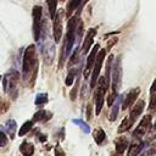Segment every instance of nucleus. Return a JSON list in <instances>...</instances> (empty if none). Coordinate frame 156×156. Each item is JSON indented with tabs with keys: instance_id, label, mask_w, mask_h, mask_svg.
Listing matches in <instances>:
<instances>
[{
	"instance_id": "f257e3e1",
	"label": "nucleus",
	"mask_w": 156,
	"mask_h": 156,
	"mask_svg": "<svg viewBox=\"0 0 156 156\" xmlns=\"http://www.w3.org/2000/svg\"><path fill=\"white\" fill-rule=\"evenodd\" d=\"M37 71H38V61H37V52H35V46L32 44L27 46L23 54V63H22V72H23V78L24 80L30 77L32 73V84L34 83V79L37 77Z\"/></svg>"
},
{
	"instance_id": "f03ea898",
	"label": "nucleus",
	"mask_w": 156,
	"mask_h": 156,
	"mask_svg": "<svg viewBox=\"0 0 156 156\" xmlns=\"http://www.w3.org/2000/svg\"><path fill=\"white\" fill-rule=\"evenodd\" d=\"M77 22H78V17L73 16L68 20V23H67V34H66V39H65L63 48H62L66 57L71 55L73 43L76 41V32H77V27H78Z\"/></svg>"
},
{
	"instance_id": "7ed1b4c3",
	"label": "nucleus",
	"mask_w": 156,
	"mask_h": 156,
	"mask_svg": "<svg viewBox=\"0 0 156 156\" xmlns=\"http://www.w3.org/2000/svg\"><path fill=\"white\" fill-rule=\"evenodd\" d=\"M32 15H33V35H34L35 41H39L40 35H41V28H43V21H41L43 9H41V6L35 5L33 7Z\"/></svg>"
},
{
	"instance_id": "20e7f679",
	"label": "nucleus",
	"mask_w": 156,
	"mask_h": 156,
	"mask_svg": "<svg viewBox=\"0 0 156 156\" xmlns=\"http://www.w3.org/2000/svg\"><path fill=\"white\" fill-rule=\"evenodd\" d=\"M40 48H41V54L44 57V61L46 65H51L55 57V46L50 40L41 39L40 41Z\"/></svg>"
},
{
	"instance_id": "39448f33",
	"label": "nucleus",
	"mask_w": 156,
	"mask_h": 156,
	"mask_svg": "<svg viewBox=\"0 0 156 156\" xmlns=\"http://www.w3.org/2000/svg\"><path fill=\"white\" fill-rule=\"evenodd\" d=\"M122 83V66H121V57H117L112 66V91L117 93Z\"/></svg>"
},
{
	"instance_id": "423d86ee",
	"label": "nucleus",
	"mask_w": 156,
	"mask_h": 156,
	"mask_svg": "<svg viewBox=\"0 0 156 156\" xmlns=\"http://www.w3.org/2000/svg\"><path fill=\"white\" fill-rule=\"evenodd\" d=\"M105 55H106V50H105V49H101V50L99 51V54H98L96 61H95V63H94V69H93V73H91L90 88H95V85H96V83H98L99 74H100V69H101V66H102Z\"/></svg>"
},
{
	"instance_id": "0eeeda50",
	"label": "nucleus",
	"mask_w": 156,
	"mask_h": 156,
	"mask_svg": "<svg viewBox=\"0 0 156 156\" xmlns=\"http://www.w3.org/2000/svg\"><path fill=\"white\" fill-rule=\"evenodd\" d=\"M151 116L146 115L141 118V121L139 122L138 127L135 128V130L133 132V136L134 138H141L143 135H145L150 129H151Z\"/></svg>"
},
{
	"instance_id": "6e6552de",
	"label": "nucleus",
	"mask_w": 156,
	"mask_h": 156,
	"mask_svg": "<svg viewBox=\"0 0 156 156\" xmlns=\"http://www.w3.org/2000/svg\"><path fill=\"white\" fill-rule=\"evenodd\" d=\"M100 49V45L99 44H95L94 48L91 49L88 58H87V62H85V68H84V78L88 79V76H89V72L91 69V67L94 66L95 61H96V57H98V54H99V50Z\"/></svg>"
},
{
	"instance_id": "1a4fd4ad",
	"label": "nucleus",
	"mask_w": 156,
	"mask_h": 156,
	"mask_svg": "<svg viewBox=\"0 0 156 156\" xmlns=\"http://www.w3.org/2000/svg\"><path fill=\"white\" fill-rule=\"evenodd\" d=\"M52 34H54V40L55 43H58L62 35V12L58 11L54 20V27H52Z\"/></svg>"
},
{
	"instance_id": "9d476101",
	"label": "nucleus",
	"mask_w": 156,
	"mask_h": 156,
	"mask_svg": "<svg viewBox=\"0 0 156 156\" xmlns=\"http://www.w3.org/2000/svg\"><path fill=\"white\" fill-rule=\"evenodd\" d=\"M139 94H140V89H139V88H134V89H132V90L126 95V98H124V100H123V105H122V107H123L124 110L132 107V106L135 104L136 98H138Z\"/></svg>"
},
{
	"instance_id": "9b49d317",
	"label": "nucleus",
	"mask_w": 156,
	"mask_h": 156,
	"mask_svg": "<svg viewBox=\"0 0 156 156\" xmlns=\"http://www.w3.org/2000/svg\"><path fill=\"white\" fill-rule=\"evenodd\" d=\"M96 34V29L95 28H90L87 33V37L84 39V43H83V46H82V50H83V54H88L93 41H94V37Z\"/></svg>"
},
{
	"instance_id": "f8f14e48",
	"label": "nucleus",
	"mask_w": 156,
	"mask_h": 156,
	"mask_svg": "<svg viewBox=\"0 0 156 156\" xmlns=\"http://www.w3.org/2000/svg\"><path fill=\"white\" fill-rule=\"evenodd\" d=\"M105 93L106 91L102 90L101 88H98V90H96V94H95V113L96 115H100V112H101Z\"/></svg>"
},
{
	"instance_id": "ddd939ff",
	"label": "nucleus",
	"mask_w": 156,
	"mask_h": 156,
	"mask_svg": "<svg viewBox=\"0 0 156 156\" xmlns=\"http://www.w3.org/2000/svg\"><path fill=\"white\" fill-rule=\"evenodd\" d=\"M144 106H145V102L143 100H139V101H136V104L133 105V107L130 108V115H129V117L132 118L133 122H135L136 117L140 116V113L144 110Z\"/></svg>"
},
{
	"instance_id": "4468645a",
	"label": "nucleus",
	"mask_w": 156,
	"mask_h": 156,
	"mask_svg": "<svg viewBox=\"0 0 156 156\" xmlns=\"http://www.w3.org/2000/svg\"><path fill=\"white\" fill-rule=\"evenodd\" d=\"M1 129H4V130L9 134V136H10L11 139H13V138H15L16 129H17V124H16L15 119H9V121L6 122V124H5Z\"/></svg>"
},
{
	"instance_id": "2eb2a0df",
	"label": "nucleus",
	"mask_w": 156,
	"mask_h": 156,
	"mask_svg": "<svg viewBox=\"0 0 156 156\" xmlns=\"http://www.w3.org/2000/svg\"><path fill=\"white\" fill-rule=\"evenodd\" d=\"M121 100H122V96H117L116 101H115V102H113V105H112L111 113H110V117H108V119H110L111 122L116 121V118H117V116H118V112H119V105H121Z\"/></svg>"
},
{
	"instance_id": "dca6fc26",
	"label": "nucleus",
	"mask_w": 156,
	"mask_h": 156,
	"mask_svg": "<svg viewBox=\"0 0 156 156\" xmlns=\"http://www.w3.org/2000/svg\"><path fill=\"white\" fill-rule=\"evenodd\" d=\"M51 116H52L51 112H48V111H45V110H39L38 112L34 113V116H33V122H39V121L45 122V121L50 119Z\"/></svg>"
},
{
	"instance_id": "f3484780",
	"label": "nucleus",
	"mask_w": 156,
	"mask_h": 156,
	"mask_svg": "<svg viewBox=\"0 0 156 156\" xmlns=\"http://www.w3.org/2000/svg\"><path fill=\"white\" fill-rule=\"evenodd\" d=\"M145 144H147V143H133L129 146V149H128L127 156H138L140 154V151L143 150V147H144Z\"/></svg>"
},
{
	"instance_id": "a211bd4d",
	"label": "nucleus",
	"mask_w": 156,
	"mask_h": 156,
	"mask_svg": "<svg viewBox=\"0 0 156 156\" xmlns=\"http://www.w3.org/2000/svg\"><path fill=\"white\" fill-rule=\"evenodd\" d=\"M20 151L23 156H32L34 154V146L30 144V143H22L21 146H20Z\"/></svg>"
},
{
	"instance_id": "6ab92c4d",
	"label": "nucleus",
	"mask_w": 156,
	"mask_h": 156,
	"mask_svg": "<svg viewBox=\"0 0 156 156\" xmlns=\"http://www.w3.org/2000/svg\"><path fill=\"white\" fill-rule=\"evenodd\" d=\"M83 1L84 0H69V2H68V5H67V17H69L72 13H73V11L74 10H77L79 6H82L83 5Z\"/></svg>"
},
{
	"instance_id": "aec40b11",
	"label": "nucleus",
	"mask_w": 156,
	"mask_h": 156,
	"mask_svg": "<svg viewBox=\"0 0 156 156\" xmlns=\"http://www.w3.org/2000/svg\"><path fill=\"white\" fill-rule=\"evenodd\" d=\"M116 152H124V150L127 149V146H128V140H127V138H124V136H119L116 141Z\"/></svg>"
},
{
	"instance_id": "412c9836",
	"label": "nucleus",
	"mask_w": 156,
	"mask_h": 156,
	"mask_svg": "<svg viewBox=\"0 0 156 156\" xmlns=\"http://www.w3.org/2000/svg\"><path fill=\"white\" fill-rule=\"evenodd\" d=\"M48 10H49V16L51 20H55L56 17V10H57V0H46Z\"/></svg>"
},
{
	"instance_id": "4be33fe9",
	"label": "nucleus",
	"mask_w": 156,
	"mask_h": 156,
	"mask_svg": "<svg viewBox=\"0 0 156 156\" xmlns=\"http://www.w3.org/2000/svg\"><path fill=\"white\" fill-rule=\"evenodd\" d=\"M133 121H132V118L130 117H127V118H124L122 122H121V124H119V127H118V129H117V132L118 133H123V132H127L132 126H133Z\"/></svg>"
},
{
	"instance_id": "5701e85b",
	"label": "nucleus",
	"mask_w": 156,
	"mask_h": 156,
	"mask_svg": "<svg viewBox=\"0 0 156 156\" xmlns=\"http://www.w3.org/2000/svg\"><path fill=\"white\" fill-rule=\"evenodd\" d=\"M105 138H106V134H105V132L101 128L95 129V132H94V140H95L96 144H101L105 140Z\"/></svg>"
},
{
	"instance_id": "b1692460",
	"label": "nucleus",
	"mask_w": 156,
	"mask_h": 156,
	"mask_svg": "<svg viewBox=\"0 0 156 156\" xmlns=\"http://www.w3.org/2000/svg\"><path fill=\"white\" fill-rule=\"evenodd\" d=\"M72 122H73L74 124H77L84 133H89V132H90V126H89L88 123H85L83 119H77V118H74V119H72Z\"/></svg>"
},
{
	"instance_id": "393cba45",
	"label": "nucleus",
	"mask_w": 156,
	"mask_h": 156,
	"mask_svg": "<svg viewBox=\"0 0 156 156\" xmlns=\"http://www.w3.org/2000/svg\"><path fill=\"white\" fill-rule=\"evenodd\" d=\"M33 123H34L33 121H27L26 123H23V126L20 128V132H18V134H20L21 136H22V135H24L27 132H29V130H30V128L33 127Z\"/></svg>"
},
{
	"instance_id": "a878e982",
	"label": "nucleus",
	"mask_w": 156,
	"mask_h": 156,
	"mask_svg": "<svg viewBox=\"0 0 156 156\" xmlns=\"http://www.w3.org/2000/svg\"><path fill=\"white\" fill-rule=\"evenodd\" d=\"M48 102V94L45 93H40V94H37V98H35V105H44Z\"/></svg>"
},
{
	"instance_id": "bb28decb",
	"label": "nucleus",
	"mask_w": 156,
	"mask_h": 156,
	"mask_svg": "<svg viewBox=\"0 0 156 156\" xmlns=\"http://www.w3.org/2000/svg\"><path fill=\"white\" fill-rule=\"evenodd\" d=\"M74 77H76V72L72 69V71L68 73V76H67V78H66V80H65V84H66V85H71V84L73 83Z\"/></svg>"
},
{
	"instance_id": "cd10ccee",
	"label": "nucleus",
	"mask_w": 156,
	"mask_h": 156,
	"mask_svg": "<svg viewBox=\"0 0 156 156\" xmlns=\"http://www.w3.org/2000/svg\"><path fill=\"white\" fill-rule=\"evenodd\" d=\"M78 85H79V76H78V79L76 80L74 88H73L72 91H71V100H76V98H77V91H78Z\"/></svg>"
},
{
	"instance_id": "c85d7f7f",
	"label": "nucleus",
	"mask_w": 156,
	"mask_h": 156,
	"mask_svg": "<svg viewBox=\"0 0 156 156\" xmlns=\"http://www.w3.org/2000/svg\"><path fill=\"white\" fill-rule=\"evenodd\" d=\"M0 139H1L0 146H1V147H5V146H6V144H7V136H6L5 130H4V129H1V132H0Z\"/></svg>"
},
{
	"instance_id": "c756f323",
	"label": "nucleus",
	"mask_w": 156,
	"mask_h": 156,
	"mask_svg": "<svg viewBox=\"0 0 156 156\" xmlns=\"http://www.w3.org/2000/svg\"><path fill=\"white\" fill-rule=\"evenodd\" d=\"M149 108L151 111L156 110V93H154L151 95V99H150V104H149Z\"/></svg>"
},
{
	"instance_id": "7c9ffc66",
	"label": "nucleus",
	"mask_w": 156,
	"mask_h": 156,
	"mask_svg": "<svg viewBox=\"0 0 156 156\" xmlns=\"http://www.w3.org/2000/svg\"><path fill=\"white\" fill-rule=\"evenodd\" d=\"M78 52H79V46H77V48L74 49V51H73V54H72V56H71V60H69V63H71V65H72V63H74V62L77 61Z\"/></svg>"
},
{
	"instance_id": "2f4dec72",
	"label": "nucleus",
	"mask_w": 156,
	"mask_h": 156,
	"mask_svg": "<svg viewBox=\"0 0 156 156\" xmlns=\"http://www.w3.org/2000/svg\"><path fill=\"white\" fill-rule=\"evenodd\" d=\"M55 156H65V152H63V150L60 145L55 146Z\"/></svg>"
},
{
	"instance_id": "473e14b6",
	"label": "nucleus",
	"mask_w": 156,
	"mask_h": 156,
	"mask_svg": "<svg viewBox=\"0 0 156 156\" xmlns=\"http://www.w3.org/2000/svg\"><path fill=\"white\" fill-rule=\"evenodd\" d=\"M87 95H89V88L87 84H83L82 87V98H87Z\"/></svg>"
},
{
	"instance_id": "72a5a7b5",
	"label": "nucleus",
	"mask_w": 156,
	"mask_h": 156,
	"mask_svg": "<svg viewBox=\"0 0 156 156\" xmlns=\"http://www.w3.org/2000/svg\"><path fill=\"white\" fill-rule=\"evenodd\" d=\"M151 138L152 139H156V123L151 127Z\"/></svg>"
},
{
	"instance_id": "f704fd0d",
	"label": "nucleus",
	"mask_w": 156,
	"mask_h": 156,
	"mask_svg": "<svg viewBox=\"0 0 156 156\" xmlns=\"http://www.w3.org/2000/svg\"><path fill=\"white\" fill-rule=\"evenodd\" d=\"M87 117H88V119H90L91 118V106L90 105H88V107H87Z\"/></svg>"
},
{
	"instance_id": "c9c22d12",
	"label": "nucleus",
	"mask_w": 156,
	"mask_h": 156,
	"mask_svg": "<svg viewBox=\"0 0 156 156\" xmlns=\"http://www.w3.org/2000/svg\"><path fill=\"white\" fill-rule=\"evenodd\" d=\"M150 91L154 94V93H156V78H155V80H154V83H152V85H151V88H150Z\"/></svg>"
},
{
	"instance_id": "e433bc0d",
	"label": "nucleus",
	"mask_w": 156,
	"mask_h": 156,
	"mask_svg": "<svg viewBox=\"0 0 156 156\" xmlns=\"http://www.w3.org/2000/svg\"><path fill=\"white\" fill-rule=\"evenodd\" d=\"M38 139H39L40 141H45V140H46V136H45L44 134H38Z\"/></svg>"
},
{
	"instance_id": "4c0bfd02",
	"label": "nucleus",
	"mask_w": 156,
	"mask_h": 156,
	"mask_svg": "<svg viewBox=\"0 0 156 156\" xmlns=\"http://www.w3.org/2000/svg\"><path fill=\"white\" fill-rule=\"evenodd\" d=\"M115 156H123V154H122V152H116Z\"/></svg>"
},
{
	"instance_id": "58836bf2",
	"label": "nucleus",
	"mask_w": 156,
	"mask_h": 156,
	"mask_svg": "<svg viewBox=\"0 0 156 156\" xmlns=\"http://www.w3.org/2000/svg\"><path fill=\"white\" fill-rule=\"evenodd\" d=\"M139 156H147V155H146V151H145V152H143V154H141V155H139Z\"/></svg>"
},
{
	"instance_id": "ea45409f",
	"label": "nucleus",
	"mask_w": 156,
	"mask_h": 156,
	"mask_svg": "<svg viewBox=\"0 0 156 156\" xmlns=\"http://www.w3.org/2000/svg\"><path fill=\"white\" fill-rule=\"evenodd\" d=\"M61 1H65V0H61Z\"/></svg>"
}]
</instances>
